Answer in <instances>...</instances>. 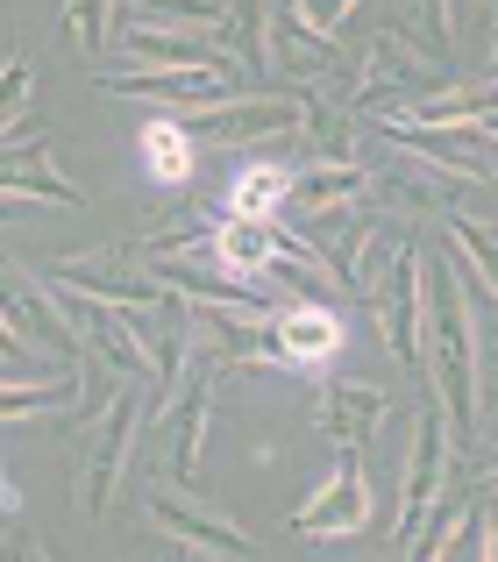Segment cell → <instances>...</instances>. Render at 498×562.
<instances>
[{
    "instance_id": "17",
    "label": "cell",
    "mask_w": 498,
    "mask_h": 562,
    "mask_svg": "<svg viewBox=\"0 0 498 562\" xmlns=\"http://www.w3.org/2000/svg\"><path fill=\"white\" fill-rule=\"evenodd\" d=\"M292 136L306 143L314 165H363V128H356V108H335V100H306L299 93V128Z\"/></svg>"
},
{
    "instance_id": "22",
    "label": "cell",
    "mask_w": 498,
    "mask_h": 562,
    "mask_svg": "<svg viewBox=\"0 0 498 562\" xmlns=\"http://www.w3.org/2000/svg\"><path fill=\"white\" fill-rule=\"evenodd\" d=\"M442 562H491V492H477L471 506H463L456 535H449Z\"/></svg>"
},
{
    "instance_id": "3",
    "label": "cell",
    "mask_w": 498,
    "mask_h": 562,
    "mask_svg": "<svg viewBox=\"0 0 498 562\" xmlns=\"http://www.w3.org/2000/svg\"><path fill=\"white\" fill-rule=\"evenodd\" d=\"M100 93L114 100H143L157 114H185V108H222L236 93H263L249 86L236 65H150V71H93Z\"/></svg>"
},
{
    "instance_id": "12",
    "label": "cell",
    "mask_w": 498,
    "mask_h": 562,
    "mask_svg": "<svg viewBox=\"0 0 498 562\" xmlns=\"http://www.w3.org/2000/svg\"><path fill=\"white\" fill-rule=\"evenodd\" d=\"M399 413V392L371 378H328L314 392V427L335 441V449H371V435Z\"/></svg>"
},
{
    "instance_id": "14",
    "label": "cell",
    "mask_w": 498,
    "mask_h": 562,
    "mask_svg": "<svg viewBox=\"0 0 498 562\" xmlns=\"http://www.w3.org/2000/svg\"><path fill=\"white\" fill-rule=\"evenodd\" d=\"M57 300H65V314H71V328H79L86 357H100L107 371H122V378H150V349H143L136 314H128V306L86 300V292H57Z\"/></svg>"
},
{
    "instance_id": "16",
    "label": "cell",
    "mask_w": 498,
    "mask_h": 562,
    "mask_svg": "<svg viewBox=\"0 0 498 562\" xmlns=\"http://www.w3.org/2000/svg\"><path fill=\"white\" fill-rule=\"evenodd\" d=\"M292 186H299V157H278V165H242L236 179L222 186V214L228 221H278L292 200Z\"/></svg>"
},
{
    "instance_id": "11",
    "label": "cell",
    "mask_w": 498,
    "mask_h": 562,
    "mask_svg": "<svg viewBox=\"0 0 498 562\" xmlns=\"http://www.w3.org/2000/svg\"><path fill=\"white\" fill-rule=\"evenodd\" d=\"M0 314L22 328L29 349L50 342V349H65V357H79V328H71L65 300L43 285V271H29V263H14V257H0Z\"/></svg>"
},
{
    "instance_id": "13",
    "label": "cell",
    "mask_w": 498,
    "mask_h": 562,
    "mask_svg": "<svg viewBox=\"0 0 498 562\" xmlns=\"http://www.w3.org/2000/svg\"><path fill=\"white\" fill-rule=\"evenodd\" d=\"M271 349H278V371H328L335 349H342V314L328 300H278L271 306Z\"/></svg>"
},
{
    "instance_id": "32",
    "label": "cell",
    "mask_w": 498,
    "mask_h": 562,
    "mask_svg": "<svg viewBox=\"0 0 498 562\" xmlns=\"http://www.w3.org/2000/svg\"><path fill=\"white\" fill-rule=\"evenodd\" d=\"M491 562H498V513H491Z\"/></svg>"
},
{
    "instance_id": "15",
    "label": "cell",
    "mask_w": 498,
    "mask_h": 562,
    "mask_svg": "<svg viewBox=\"0 0 498 562\" xmlns=\"http://www.w3.org/2000/svg\"><path fill=\"white\" fill-rule=\"evenodd\" d=\"M0 192L22 206H86L79 179L57 171V143L29 136V143H0Z\"/></svg>"
},
{
    "instance_id": "1",
    "label": "cell",
    "mask_w": 498,
    "mask_h": 562,
    "mask_svg": "<svg viewBox=\"0 0 498 562\" xmlns=\"http://www.w3.org/2000/svg\"><path fill=\"white\" fill-rule=\"evenodd\" d=\"M420 378H428L434 406H442L456 456H471L477 427H485V357H477L471 278H463V263L449 249L420 263Z\"/></svg>"
},
{
    "instance_id": "27",
    "label": "cell",
    "mask_w": 498,
    "mask_h": 562,
    "mask_svg": "<svg viewBox=\"0 0 498 562\" xmlns=\"http://www.w3.org/2000/svg\"><path fill=\"white\" fill-rule=\"evenodd\" d=\"M0 357H8V363H36V349L22 342V328H14L8 314H0Z\"/></svg>"
},
{
    "instance_id": "21",
    "label": "cell",
    "mask_w": 498,
    "mask_h": 562,
    "mask_svg": "<svg viewBox=\"0 0 498 562\" xmlns=\"http://www.w3.org/2000/svg\"><path fill=\"white\" fill-rule=\"evenodd\" d=\"M442 221H449V235H456V257L471 263L477 285H485L491 300H498V228H491L485 214H471V206H449Z\"/></svg>"
},
{
    "instance_id": "25",
    "label": "cell",
    "mask_w": 498,
    "mask_h": 562,
    "mask_svg": "<svg viewBox=\"0 0 498 562\" xmlns=\"http://www.w3.org/2000/svg\"><path fill=\"white\" fill-rule=\"evenodd\" d=\"M292 14H299L306 29H320V36H335V29L349 22V14H356V0H285Z\"/></svg>"
},
{
    "instance_id": "8",
    "label": "cell",
    "mask_w": 498,
    "mask_h": 562,
    "mask_svg": "<svg viewBox=\"0 0 498 562\" xmlns=\"http://www.w3.org/2000/svg\"><path fill=\"white\" fill-rule=\"evenodd\" d=\"M449 477H456V441H449L442 406L428 398V406L414 413V449H406V477H399V520H392V541H399V549L420 535V520L442 506Z\"/></svg>"
},
{
    "instance_id": "23",
    "label": "cell",
    "mask_w": 498,
    "mask_h": 562,
    "mask_svg": "<svg viewBox=\"0 0 498 562\" xmlns=\"http://www.w3.org/2000/svg\"><path fill=\"white\" fill-rule=\"evenodd\" d=\"M65 29L86 57H107L114 43V0H65Z\"/></svg>"
},
{
    "instance_id": "24",
    "label": "cell",
    "mask_w": 498,
    "mask_h": 562,
    "mask_svg": "<svg viewBox=\"0 0 498 562\" xmlns=\"http://www.w3.org/2000/svg\"><path fill=\"white\" fill-rule=\"evenodd\" d=\"M471 498H477V492H471ZM471 498H442V506L420 520V535L399 549V562H442V549H449V535H456V520H463V506H471Z\"/></svg>"
},
{
    "instance_id": "4",
    "label": "cell",
    "mask_w": 498,
    "mask_h": 562,
    "mask_svg": "<svg viewBox=\"0 0 498 562\" xmlns=\"http://www.w3.org/2000/svg\"><path fill=\"white\" fill-rule=\"evenodd\" d=\"M143 520H150L171 549H207V555H228V562L257 555V535H249L236 513H222L200 492H179V484H165V477L143 484Z\"/></svg>"
},
{
    "instance_id": "26",
    "label": "cell",
    "mask_w": 498,
    "mask_h": 562,
    "mask_svg": "<svg viewBox=\"0 0 498 562\" xmlns=\"http://www.w3.org/2000/svg\"><path fill=\"white\" fill-rule=\"evenodd\" d=\"M0 562H50V549H43L22 520H8V527H0Z\"/></svg>"
},
{
    "instance_id": "33",
    "label": "cell",
    "mask_w": 498,
    "mask_h": 562,
    "mask_svg": "<svg viewBox=\"0 0 498 562\" xmlns=\"http://www.w3.org/2000/svg\"><path fill=\"white\" fill-rule=\"evenodd\" d=\"M128 562H136V555H128Z\"/></svg>"
},
{
    "instance_id": "9",
    "label": "cell",
    "mask_w": 498,
    "mask_h": 562,
    "mask_svg": "<svg viewBox=\"0 0 498 562\" xmlns=\"http://www.w3.org/2000/svg\"><path fill=\"white\" fill-rule=\"evenodd\" d=\"M420 263H428V249L406 243L399 257H392L385 271H377L371 285L356 292V300L371 306V321H377V335H385V349H392V357H399L414 378H420Z\"/></svg>"
},
{
    "instance_id": "20",
    "label": "cell",
    "mask_w": 498,
    "mask_h": 562,
    "mask_svg": "<svg viewBox=\"0 0 498 562\" xmlns=\"http://www.w3.org/2000/svg\"><path fill=\"white\" fill-rule=\"evenodd\" d=\"M193 150L200 143L185 136L171 114H157V122H143V165H150V179H165V186H185L193 179Z\"/></svg>"
},
{
    "instance_id": "2",
    "label": "cell",
    "mask_w": 498,
    "mask_h": 562,
    "mask_svg": "<svg viewBox=\"0 0 498 562\" xmlns=\"http://www.w3.org/2000/svg\"><path fill=\"white\" fill-rule=\"evenodd\" d=\"M79 427H86V441H79V456H71V506H79L86 520H107L114 492H122V470H128V449H136L143 427H150V392H143V378L107 384L100 413L79 420Z\"/></svg>"
},
{
    "instance_id": "5",
    "label": "cell",
    "mask_w": 498,
    "mask_h": 562,
    "mask_svg": "<svg viewBox=\"0 0 498 562\" xmlns=\"http://www.w3.org/2000/svg\"><path fill=\"white\" fill-rule=\"evenodd\" d=\"M349 65H356V79H349V108H377L385 100L392 108H406V100H428L449 86V65H434L428 50H414L406 36H392V29H377L363 50H349Z\"/></svg>"
},
{
    "instance_id": "7",
    "label": "cell",
    "mask_w": 498,
    "mask_h": 562,
    "mask_svg": "<svg viewBox=\"0 0 498 562\" xmlns=\"http://www.w3.org/2000/svg\"><path fill=\"white\" fill-rule=\"evenodd\" d=\"M193 143H214V150H249V143H278L299 128V93L285 86H263V93H236L222 108H185L171 114Z\"/></svg>"
},
{
    "instance_id": "29",
    "label": "cell",
    "mask_w": 498,
    "mask_h": 562,
    "mask_svg": "<svg viewBox=\"0 0 498 562\" xmlns=\"http://www.w3.org/2000/svg\"><path fill=\"white\" fill-rule=\"evenodd\" d=\"M471 128H477V136H485V143H491V150H498V114H477V122H471Z\"/></svg>"
},
{
    "instance_id": "10",
    "label": "cell",
    "mask_w": 498,
    "mask_h": 562,
    "mask_svg": "<svg viewBox=\"0 0 498 562\" xmlns=\"http://www.w3.org/2000/svg\"><path fill=\"white\" fill-rule=\"evenodd\" d=\"M377 513V492H371V470H363V449H335V470L320 492H306V506L292 513V535L306 541H342V535H363Z\"/></svg>"
},
{
    "instance_id": "18",
    "label": "cell",
    "mask_w": 498,
    "mask_h": 562,
    "mask_svg": "<svg viewBox=\"0 0 498 562\" xmlns=\"http://www.w3.org/2000/svg\"><path fill=\"white\" fill-rule=\"evenodd\" d=\"M385 29L406 36L414 50H428L434 65L456 57V0H399V8L385 14Z\"/></svg>"
},
{
    "instance_id": "30",
    "label": "cell",
    "mask_w": 498,
    "mask_h": 562,
    "mask_svg": "<svg viewBox=\"0 0 498 562\" xmlns=\"http://www.w3.org/2000/svg\"><path fill=\"white\" fill-rule=\"evenodd\" d=\"M14 214H22V200H8V192H0V228H8Z\"/></svg>"
},
{
    "instance_id": "31",
    "label": "cell",
    "mask_w": 498,
    "mask_h": 562,
    "mask_svg": "<svg viewBox=\"0 0 498 562\" xmlns=\"http://www.w3.org/2000/svg\"><path fill=\"white\" fill-rule=\"evenodd\" d=\"M8 513H14V492H8V477H0V520H8Z\"/></svg>"
},
{
    "instance_id": "6",
    "label": "cell",
    "mask_w": 498,
    "mask_h": 562,
    "mask_svg": "<svg viewBox=\"0 0 498 562\" xmlns=\"http://www.w3.org/2000/svg\"><path fill=\"white\" fill-rule=\"evenodd\" d=\"M43 285L57 292H86V300H107V306H128V314H150L165 300L157 271L136 257V243H100V249H79V257H57L43 271Z\"/></svg>"
},
{
    "instance_id": "28",
    "label": "cell",
    "mask_w": 498,
    "mask_h": 562,
    "mask_svg": "<svg viewBox=\"0 0 498 562\" xmlns=\"http://www.w3.org/2000/svg\"><path fill=\"white\" fill-rule=\"evenodd\" d=\"M165 562H228V555H207V549H171Z\"/></svg>"
},
{
    "instance_id": "19",
    "label": "cell",
    "mask_w": 498,
    "mask_h": 562,
    "mask_svg": "<svg viewBox=\"0 0 498 562\" xmlns=\"http://www.w3.org/2000/svg\"><path fill=\"white\" fill-rule=\"evenodd\" d=\"M29 100H36V65H29L22 50H8V57H0V143L43 136V128L29 122Z\"/></svg>"
}]
</instances>
